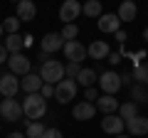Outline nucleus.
I'll use <instances>...</instances> for the list:
<instances>
[{
	"label": "nucleus",
	"instance_id": "ddd939ff",
	"mask_svg": "<svg viewBox=\"0 0 148 138\" xmlns=\"http://www.w3.org/2000/svg\"><path fill=\"white\" fill-rule=\"evenodd\" d=\"M72 116L77 118V121H89V118L96 116V106L91 101H79V104L72 109Z\"/></svg>",
	"mask_w": 148,
	"mask_h": 138
},
{
	"label": "nucleus",
	"instance_id": "f3484780",
	"mask_svg": "<svg viewBox=\"0 0 148 138\" xmlns=\"http://www.w3.org/2000/svg\"><path fill=\"white\" fill-rule=\"evenodd\" d=\"M109 52L111 49H109V42H106V40H94V42L86 47V54H89L91 59H106Z\"/></svg>",
	"mask_w": 148,
	"mask_h": 138
},
{
	"label": "nucleus",
	"instance_id": "c85d7f7f",
	"mask_svg": "<svg viewBox=\"0 0 148 138\" xmlns=\"http://www.w3.org/2000/svg\"><path fill=\"white\" fill-rule=\"evenodd\" d=\"M82 72V64L77 62H69L67 67H64V79H77V74Z\"/></svg>",
	"mask_w": 148,
	"mask_h": 138
},
{
	"label": "nucleus",
	"instance_id": "c9c22d12",
	"mask_svg": "<svg viewBox=\"0 0 148 138\" xmlns=\"http://www.w3.org/2000/svg\"><path fill=\"white\" fill-rule=\"evenodd\" d=\"M8 138H25V133H10Z\"/></svg>",
	"mask_w": 148,
	"mask_h": 138
},
{
	"label": "nucleus",
	"instance_id": "f03ea898",
	"mask_svg": "<svg viewBox=\"0 0 148 138\" xmlns=\"http://www.w3.org/2000/svg\"><path fill=\"white\" fill-rule=\"evenodd\" d=\"M40 79H42V84H57V81H62L64 79V64L59 59L42 62V67H40Z\"/></svg>",
	"mask_w": 148,
	"mask_h": 138
},
{
	"label": "nucleus",
	"instance_id": "2eb2a0df",
	"mask_svg": "<svg viewBox=\"0 0 148 138\" xmlns=\"http://www.w3.org/2000/svg\"><path fill=\"white\" fill-rule=\"evenodd\" d=\"M62 47H64V40H62L59 32H47L42 37V52L52 54V52H57V49H62Z\"/></svg>",
	"mask_w": 148,
	"mask_h": 138
},
{
	"label": "nucleus",
	"instance_id": "423d86ee",
	"mask_svg": "<svg viewBox=\"0 0 148 138\" xmlns=\"http://www.w3.org/2000/svg\"><path fill=\"white\" fill-rule=\"evenodd\" d=\"M82 12V3L79 0H64L62 8H59V20L64 22V25H69V22H74L77 17H79Z\"/></svg>",
	"mask_w": 148,
	"mask_h": 138
},
{
	"label": "nucleus",
	"instance_id": "f257e3e1",
	"mask_svg": "<svg viewBox=\"0 0 148 138\" xmlns=\"http://www.w3.org/2000/svg\"><path fill=\"white\" fill-rule=\"evenodd\" d=\"M22 113H25V118H30V121H40V118L47 113V99H42L40 91H37V94H27L25 101H22Z\"/></svg>",
	"mask_w": 148,
	"mask_h": 138
},
{
	"label": "nucleus",
	"instance_id": "72a5a7b5",
	"mask_svg": "<svg viewBox=\"0 0 148 138\" xmlns=\"http://www.w3.org/2000/svg\"><path fill=\"white\" fill-rule=\"evenodd\" d=\"M114 35H116V40H119V42H121V44H123V42H126V40H128V37H126V32H123V30H116V32H114Z\"/></svg>",
	"mask_w": 148,
	"mask_h": 138
},
{
	"label": "nucleus",
	"instance_id": "39448f33",
	"mask_svg": "<svg viewBox=\"0 0 148 138\" xmlns=\"http://www.w3.org/2000/svg\"><path fill=\"white\" fill-rule=\"evenodd\" d=\"M0 116L5 121H20L22 118V104L17 99H3L0 104Z\"/></svg>",
	"mask_w": 148,
	"mask_h": 138
},
{
	"label": "nucleus",
	"instance_id": "7c9ffc66",
	"mask_svg": "<svg viewBox=\"0 0 148 138\" xmlns=\"http://www.w3.org/2000/svg\"><path fill=\"white\" fill-rule=\"evenodd\" d=\"M42 138H64V136H62V131H59V128H45Z\"/></svg>",
	"mask_w": 148,
	"mask_h": 138
},
{
	"label": "nucleus",
	"instance_id": "f8f14e48",
	"mask_svg": "<svg viewBox=\"0 0 148 138\" xmlns=\"http://www.w3.org/2000/svg\"><path fill=\"white\" fill-rule=\"evenodd\" d=\"M94 106H96V111H101L104 116H109V113L119 111V101H116V96H111V94H101V96H96Z\"/></svg>",
	"mask_w": 148,
	"mask_h": 138
},
{
	"label": "nucleus",
	"instance_id": "aec40b11",
	"mask_svg": "<svg viewBox=\"0 0 148 138\" xmlns=\"http://www.w3.org/2000/svg\"><path fill=\"white\" fill-rule=\"evenodd\" d=\"M96 79H99V74H96L94 69H86V67H82V72L77 74V86H84V89H89V86H94L96 84Z\"/></svg>",
	"mask_w": 148,
	"mask_h": 138
},
{
	"label": "nucleus",
	"instance_id": "2f4dec72",
	"mask_svg": "<svg viewBox=\"0 0 148 138\" xmlns=\"http://www.w3.org/2000/svg\"><path fill=\"white\" fill-rule=\"evenodd\" d=\"M96 96H99V91H96L94 86H89V89H84V101H91V104H94V101H96Z\"/></svg>",
	"mask_w": 148,
	"mask_h": 138
},
{
	"label": "nucleus",
	"instance_id": "1a4fd4ad",
	"mask_svg": "<svg viewBox=\"0 0 148 138\" xmlns=\"http://www.w3.org/2000/svg\"><path fill=\"white\" fill-rule=\"evenodd\" d=\"M17 91H20V79H17L12 72H8V74L0 77V94L5 96V99H12Z\"/></svg>",
	"mask_w": 148,
	"mask_h": 138
},
{
	"label": "nucleus",
	"instance_id": "6ab92c4d",
	"mask_svg": "<svg viewBox=\"0 0 148 138\" xmlns=\"http://www.w3.org/2000/svg\"><path fill=\"white\" fill-rule=\"evenodd\" d=\"M136 3H133V0H123V3H121V5H119V12H116V15H119V20H121V22H133V20H136Z\"/></svg>",
	"mask_w": 148,
	"mask_h": 138
},
{
	"label": "nucleus",
	"instance_id": "c756f323",
	"mask_svg": "<svg viewBox=\"0 0 148 138\" xmlns=\"http://www.w3.org/2000/svg\"><path fill=\"white\" fill-rule=\"evenodd\" d=\"M40 96L42 99H52L54 96V84H42L40 86Z\"/></svg>",
	"mask_w": 148,
	"mask_h": 138
},
{
	"label": "nucleus",
	"instance_id": "9d476101",
	"mask_svg": "<svg viewBox=\"0 0 148 138\" xmlns=\"http://www.w3.org/2000/svg\"><path fill=\"white\" fill-rule=\"evenodd\" d=\"M123 126H126V121H123L119 113H109V116L101 118V128H104V133H111V136L123 133Z\"/></svg>",
	"mask_w": 148,
	"mask_h": 138
},
{
	"label": "nucleus",
	"instance_id": "4be33fe9",
	"mask_svg": "<svg viewBox=\"0 0 148 138\" xmlns=\"http://www.w3.org/2000/svg\"><path fill=\"white\" fill-rule=\"evenodd\" d=\"M119 116H121L123 121H128V118L138 116V104H133V101H126V104H119Z\"/></svg>",
	"mask_w": 148,
	"mask_h": 138
},
{
	"label": "nucleus",
	"instance_id": "58836bf2",
	"mask_svg": "<svg viewBox=\"0 0 148 138\" xmlns=\"http://www.w3.org/2000/svg\"><path fill=\"white\" fill-rule=\"evenodd\" d=\"M143 84H146V89H148V77H146V81H143Z\"/></svg>",
	"mask_w": 148,
	"mask_h": 138
},
{
	"label": "nucleus",
	"instance_id": "412c9836",
	"mask_svg": "<svg viewBox=\"0 0 148 138\" xmlns=\"http://www.w3.org/2000/svg\"><path fill=\"white\" fill-rule=\"evenodd\" d=\"M3 47L8 49V54H15V52H22V47H25V37H20V35H8L5 37V44Z\"/></svg>",
	"mask_w": 148,
	"mask_h": 138
},
{
	"label": "nucleus",
	"instance_id": "5701e85b",
	"mask_svg": "<svg viewBox=\"0 0 148 138\" xmlns=\"http://www.w3.org/2000/svg\"><path fill=\"white\" fill-rule=\"evenodd\" d=\"M131 99H133V104H146L148 101V89L143 84H133L131 86Z\"/></svg>",
	"mask_w": 148,
	"mask_h": 138
},
{
	"label": "nucleus",
	"instance_id": "4468645a",
	"mask_svg": "<svg viewBox=\"0 0 148 138\" xmlns=\"http://www.w3.org/2000/svg\"><path fill=\"white\" fill-rule=\"evenodd\" d=\"M99 30L104 32V35L121 30V20H119V15H116V12H109V15H99Z\"/></svg>",
	"mask_w": 148,
	"mask_h": 138
},
{
	"label": "nucleus",
	"instance_id": "4c0bfd02",
	"mask_svg": "<svg viewBox=\"0 0 148 138\" xmlns=\"http://www.w3.org/2000/svg\"><path fill=\"white\" fill-rule=\"evenodd\" d=\"M143 37H146V40H148V27H146V30H143Z\"/></svg>",
	"mask_w": 148,
	"mask_h": 138
},
{
	"label": "nucleus",
	"instance_id": "b1692460",
	"mask_svg": "<svg viewBox=\"0 0 148 138\" xmlns=\"http://www.w3.org/2000/svg\"><path fill=\"white\" fill-rule=\"evenodd\" d=\"M82 12L89 15V17H99L101 15V0H86L82 5Z\"/></svg>",
	"mask_w": 148,
	"mask_h": 138
},
{
	"label": "nucleus",
	"instance_id": "a878e982",
	"mask_svg": "<svg viewBox=\"0 0 148 138\" xmlns=\"http://www.w3.org/2000/svg\"><path fill=\"white\" fill-rule=\"evenodd\" d=\"M0 25H3V32H8V35H15V32L20 30L22 22L17 20V17H5V22H0Z\"/></svg>",
	"mask_w": 148,
	"mask_h": 138
},
{
	"label": "nucleus",
	"instance_id": "ea45409f",
	"mask_svg": "<svg viewBox=\"0 0 148 138\" xmlns=\"http://www.w3.org/2000/svg\"><path fill=\"white\" fill-rule=\"evenodd\" d=\"M0 35H3V25H0Z\"/></svg>",
	"mask_w": 148,
	"mask_h": 138
},
{
	"label": "nucleus",
	"instance_id": "6e6552de",
	"mask_svg": "<svg viewBox=\"0 0 148 138\" xmlns=\"http://www.w3.org/2000/svg\"><path fill=\"white\" fill-rule=\"evenodd\" d=\"M62 49H64V54H67L69 62H77V64H82L84 57H86V47L79 42V40H69V42H64Z\"/></svg>",
	"mask_w": 148,
	"mask_h": 138
},
{
	"label": "nucleus",
	"instance_id": "e433bc0d",
	"mask_svg": "<svg viewBox=\"0 0 148 138\" xmlns=\"http://www.w3.org/2000/svg\"><path fill=\"white\" fill-rule=\"evenodd\" d=\"M114 138H131V136H123V133H119V136H114Z\"/></svg>",
	"mask_w": 148,
	"mask_h": 138
},
{
	"label": "nucleus",
	"instance_id": "393cba45",
	"mask_svg": "<svg viewBox=\"0 0 148 138\" xmlns=\"http://www.w3.org/2000/svg\"><path fill=\"white\" fill-rule=\"evenodd\" d=\"M42 133H45V123L30 121L27 123V131H25V138H42Z\"/></svg>",
	"mask_w": 148,
	"mask_h": 138
},
{
	"label": "nucleus",
	"instance_id": "473e14b6",
	"mask_svg": "<svg viewBox=\"0 0 148 138\" xmlns=\"http://www.w3.org/2000/svg\"><path fill=\"white\" fill-rule=\"evenodd\" d=\"M106 59H109L111 64H119V62H121V54H119V52H109V57H106Z\"/></svg>",
	"mask_w": 148,
	"mask_h": 138
},
{
	"label": "nucleus",
	"instance_id": "a211bd4d",
	"mask_svg": "<svg viewBox=\"0 0 148 138\" xmlns=\"http://www.w3.org/2000/svg\"><path fill=\"white\" fill-rule=\"evenodd\" d=\"M40 86H42V79H40V74H35V72L25 74V79L20 81V89L25 91V94H37Z\"/></svg>",
	"mask_w": 148,
	"mask_h": 138
},
{
	"label": "nucleus",
	"instance_id": "20e7f679",
	"mask_svg": "<svg viewBox=\"0 0 148 138\" xmlns=\"http://www.w3.org/2000/svg\"><path fill=\"white\" fill-rule=\"evenodd\" d=\"M74 96H77V81L74 79H62L54 84V99L59 104H69Z\"/></svg>",
	"mask_w": 148,
	"mask_h": 138
},
{
	"label": "nucleus",
	"instance_id": "9b49d317",
	"mask_svg": "<svg viewBox=\"0 0 148 138\" xmlns=\"http://www.w3.org/2000/svg\"><path fill=\"white\" fill-rule=\"evenodd\" d=\"M17 5V12H15V17L20 22H32L35 20V15H37V5L32 3V0H20V3H15Z\"/></svg>",
	"mask_w": 148,
	"mask_h": 138
},
{
	"label": "nucleus",
	"instance_id": "7ed1b4c3",
	"mask_svg": "<svg viewBox=\"0 0 148 138\" xmlns=\"http://www.w3.org/2000/svg\"><path fill=\"white\" fill-rule=\"evenodd\" d=\"M99 89H101V94H116L119 89H121V74H116V72H114V69H109V72H104V74H99Z\"/></svg>",
	"mask_w": 148,
	"mask_h": 138
},
{
	"label": "nucleus",
	"instance_id": "0eeeda50",
	"mask_svg": "<svg viewBox=\"0 0 148 138\" xmlns=\"http://www.w3.org/2000/svg\"><path fill=\"white\" fill-rule=\"evenodd\" d=\"M8 67H10V72H12L15 77H17V74L25 77V74H30V72H32V69H30V59H27L22 52L10 54V57H8Z\"/></svg>",
	"mask_w": 148,
	"mask_h": 138
},
{
	"label": "nucleus",
	"instance_id": "f704fd0d",
	"mask_svg": "<svg viewBox=\"0 0 148 138\" xmlns=\"http://www.w3.org/2000/svg\"><path fill=\"white\" fill-rule=\"evenodd\" d=\"M8 57H10V54H8V49L3 47V44H0V64H3V62H8Z\"/></svg>",
	"mask_w": 148,
	"mask_h": 138
},
{
	"label": "nucleus",
	"instance_id": "dca6fc26",
	"mask_svg": "<svg viewBox=\"0 0 148 138\" xmlns=\"http://www.w3.org/2000/svg\"><path fill=\"white\" fill-rule=\"evenodd\" d=\"M126 128H128L131 136H146V133H148V118L138 113V116H133V118L126 121Z\"/></svg>",
	"mask_w": 148,
	"mask_h": 138
},
{
	"label": "nucleus",
	"instance_id": "cd10ccee",
	"mask_svg": "<svg viewBox=\"0 0 148 138\" xmlns=\"http://www.w3.org/2000/svg\"><path fill=\"white\" fill-rule=\"evenodd\" d=\"M59 35H62L64 42H69V40H74L77 35H79V27L74 25V22H69V25H64V27H62V32H59Z\"/></svg>",
	"mask_w": 148,
	"mask_h": 138
},
{
	"label": "nucleus",
	"instance_id": "bb28decb",
	"mask_svg": "<svg viewBox=\"0 0 148 138\" xmlns=\"http://www.w3.org/2000/svg\"><path fill=\"white\" fill-rule=\"evenodd\" d=\"M146 77H148V64H136V67H133V72H131V79H136L138 84H143V81H146Z\"/></svg>",
	"mask_w": 148,
	"mask_h": 138
}]
</instances>
